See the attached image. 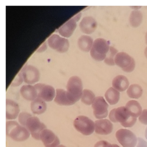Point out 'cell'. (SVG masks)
Instances as JSON below:
<instances>
[{
	"instance_id": "obj_19",
	"label": "cell",
	"mask_w": 147,
	"mask_h": 147,
	"mask_svg": "<svg viewBox=\"0 0 147 147\" xmlns=\"http://www.w3.org/2000/svg\"><path fill=\"white\" fill-rule=\"evenodd\" d=\"M54 101L56 103L60 105L69 106L74 104L68 97L66 90L63 89H56Z\"/></svg>"
},
{
	"instance_id": "obj_23",
	"label": "cell",
	"mask_w": 147,
	"mask_h": 147,
	"mask_svg": "<svg viewBox=\"0 0 147 147\" xmlns=\"http://www.w3.org/2000/svg\"><path fill=\"white\" fill-rule=\"evenodd\" d=\"M125 107L129 114L134 117L139 116L142 112L141 105L136 100H130L127 102Z\"/></svg>"
},
{
	"instance_id": "obj_32",
	"label": "cell",
	"mask_w": 147,
	"mask_h": 147,
	"mask_svg": "<svg viewBox=\"0 0 147 147\" xmlns=\"http://www.w3.org/2000/svg\"><path fill=\"white\" fill-rule=\"evenodd\" d=\"M94 147H113V145L107 141H100L96 143Z\"/></svg>"
},
{
	"instance_id": "obj_24",
	"label": "cell",
	"mask_w": 147,
	"mask_h": 147,
	"mask_svg": "<svg viewBox=\"0 0 147 147\" xmlns=\"http://www.w3.org/2000/svg\"><path fill=\"white\" fill-rule=\"evenodd\" d=\"M105 97L109 103L113 105L117 104L119 101L120 93L113 87H110L106 92Z\"/></svg>"
},
{
	"instance_id": "obj_1",
	"label": "cell",
	"mask_w": 147,
	"mask_h": 147,
	"mask_svg": "<svg viewBox=\"0 0 147 147\" xmlns=\"http://www.w3.org/2000/svg\"><path fill=\"white\" fill-rule=\"evenodd\" d=\"M109 117L112 122H119L125 128L132 127L137 121L136 118L132 116L125 106H121L111 110L109 113Z\"/></svg>"
},
{
	"instance_id": "obj_31",
	"label": "cell",
	"mask_w": 147,
	"mask_h": 147,
	"mask_svg": "<svg viewBox=\"0 0 147 147\" xmlns=\"http://www.w3.org/2000/svg\"><path fill=\"white\" fill-rule=\"evenodd\" d=\"M139 121L143 124L147 125V109L143 110L139 116Z\"/></svg>"
},
{
	"instance_id": "obj_34",
	"label": "cell",
	"mask_w": 147,
	"mask_h": 147,
	"mask_svg": "<svg viewBox=\"0 0 147 147\" xmlns=\"http://www.w3.org/2000/svg\"><path fill=\"white\" fill-rule=\"evenodd\" d=\"M144 54H145V56L147 59V47H146L145 50H144Z\"/></svg>"
},
{
	"instance_id": "obj_22",
	"label": "cell",
	"mask_w": 147,
	"mask_h": 147,
	"mask_svg": "<svg viewBox=\"0 0 147 147\" xmlns=\"http://www.w3.org/2000/svg\"><path fill=\"white\" fill-rule=\"evenodd\" d=\"M31 110L34 114L40 115L47 110V104L44 100L37 98L31 103Z\"/></svg>"
},
{
	"instance_id": "obj_13",
	"label": "cell",
	"mask_w": 147,
	"mask_h": 147,
	"mask_svg": "<svg viewBox=\"0 0 147 147\" xmlns=\"http://www.w3.org/2000/svg\"><path fill=\"white\" fill-rule=\"evenodd\" d=\"M81 12L69 20L58 29V33L63 37L69 38L74 32L77 27V22L81 17Z\"/></svg>"
},
{
	"instance_id": "obj_4",
	"label": "cell",
	"mask_w": 147,
	"mask_h": 147,
	"mask_svg": "<svg viewBox=\"0 0 147 147\" xmlns=\"http://www.w3.org/2000/svg\"><path fill=\"white\" fill-rule=\"evenodd\" d=\"M108 42L102 38H98L94 41L90 51L91 57L95 60L102 61L105 60L110 49Z\"/></svg>"
},
{
	"instance_id": "obj_27",
	"label": "cell",
	"mask_w": 147,
	"mask_h": 147,
	"mask_svg": "<svg viewBox=\"0 0 147 147\" xmlns=\"http://www.w3.org/2000/svg\"><path fill=\"white\" fill-rule=\"evenodd\" d=\"M95 98V95L92 91L85 89L83 91L81 100L83 103L89 105L92 104Z\"/></svg>"
},
{
	"instance_id": "obj_17",
	"label": "cell",
	"mask_w": 147,
	"mask_h": 147,
	"mask_svg": "<svg viewBox=\"0 0 147 147\" xmlns=\"http://www.w3.org/2000/svg\"><path fill=\"white\" fill-rule=\"evenodd\" d=\"M6 119L13 120L16 119L19 116L20 109L18 103L11 99H7Z\"/></svg>"
},
{
	"instance_id": "obj_12",
	"label": "cell",
	"mask_w": 147,
	"mask_h": 147,
	"mask_svg": "<svg viewBox=\"0 0 147 147\" xmlns=\"http://www.w3.org/2000/svg\"><path fill=\"white\" fill-rule=\"evenodd\" d=\"M108 105L102 97H95L92 104L94 116L98 119L105 118L108 115Z\"/></svg>"
},
{
	"instance_id": "obj_15",
	"label": "cell",
	"mask_w": 147,
	"mask_h": 147,
	"mask_svg": "<svg viewBox=\"0 0 147 147\" xmlns=\"http://www.w3.org/2000/svg\"><path fill=\"white\" fill-rule=\"evenodd\" d=\"M98 24L96 20L92 16L83 17L80 23V28L83 33L91 34L97 29Z\"/></svg>"
},
{
	"instance_id": "obj_8",
	"label": "cell",
	"mask_w": 147,
	"mask_h": 147,
	"mask_svg": "<svg viewBox=\"0 0 147 147\" xmlns=\"http://www.w3.org/2000/svg\"><path fill=\"white\" fill-rule=\"evenodd\" d=\"M115 63L123 71L131 72L135 69L136 63L133 58L125 52L118 53L115 58Z\"/></svg>"
},
{
	"instance_id": "obj_29",
	"label": "cell",
	"mask_w": 147,
	"mask_h": 147,
	"mask_svg": "<svg viewBox=\"0 0 147 147\" xmlns=\"http://www.w3.org/2000/svg\"><path fill=\"white\" fill-rule=\"evenodd\" d=\"M31 115L30 113L26 112H22L19 114L18 117V120L19 122L21 124V125L24 126L26 120L30 117L31 116Z\"/></svg>"
},
{
	"instance_id": "obj_14",
	"label": "cell",
	"mask_w": 147,
	"mask_h": 147,
	"mask_svg": "<svg viewBox=\"0 0 147 147\" xmlns=\"http://www.w3.org/2000/svg\"><path fill=\"white\" fill-rule=\"evenodd\" d=\"M40 140L45 147H56L60 145V141L58 137L49 129H45L41 132Z\"/></svg>"
},
{
	"instance_id": "obj_16",
	"label": "cell",
	"mask_w": 147,
	"mask_h": 147,
	"mask_svg": "<svg viewBox=\"0 0 147 147\" xmlns=\"http://www.w3.org/2000/svg\"><path fill=\"white\" fill-rule=\"evenodd\" d=\"M113 129L112 123L108 119H100L94 122V130L99 135H109L111 133Z\"/></svg>"
},
{
	"instance_id": "obj_6",
	"label": "cell",
	"mask_w": 147,
	"mask_h": 147,
	"mask_svg": "<svg viewBox=\"0 0 147 147\" xmlns=\"http://www.w3.org/2000/svg\"><path fill=\"white\" fill-rule=\"evenodd\" d=\"M24 127L28 130L34 139L37 140H40L41 132L46 129L45 125L37 117L32 116L26 120Z\"/></svg>"
},
{
	"instance_id": "obj_33",
	"label": "cell",
	"mask_w": 147,
	"mask_h": 147,
	"mask_svg": "<svg viewBox=\"0 0 147 147\" xmlns=\"http://www.w3.org/2000/svg\"><path fill=\"white\" fill-rule=\"evenodd\" d=\"M47 46L46 42H44L43 44V45L40 47L37 50V52H45V50L47 49Z\"/></svg>"
},
{
	"instance_id": "obj_25",
	"label": "cell",
	"mask_w": 147,
	"mask_h": 147,
	"mask_svg": "<svg viewBox=\"0 0 147 147\" xmlns=\"http://www.w3.org/2000/svg\"><path fill=\"white\" fill-rule=\"evenodd\" d=\"M142 19V14L141 11L138 10H133L130 15V23L133 27H138L141 25Z\"/></svg>"
},
{
	"instance_id": "obj_28",
	"label": "cell",
	"mask_w": 147,
	"mask_h": 147,
	"mask_svg": "<svg viewBox=\"0 0 147 147\" xmlns=\"http://www.w3.org/2000/svg\"><path fill=\"white\" fill-rule=\"evenodd\" d=\"M118 53V50L113 47L110 46L104 61L107 65L110 66L115 65V58Z\"/></svg>"
},
{
	"instance_id": "obj_10",
	"label": "cell",
	"mask_w": 147,
	"mask_h": 147,
	"mask_svg": "<svg viewBox=\"0 0 147 147\" xmlns=\"http://www.w3.org/2000/svg\"><path fill=\"white\" fill-rule=\"evenodd\" d=\"M34 86L37 93V97L45 102H51L55 97V90L52 86L42 83H38Z\"/></svg>"
},
{
	"instance_id": "obj_21",
	"label": "cell",
	"mask_w": 147,
	"mask_h": 147,
	"mask_svg": "<svg viewBox=\"0 0 147 147\" xmlns=\"http://www.w3.org/2000/svg\"><path fill=\"white\" fill-rule=\"evenodd\" d=\"M92 38L88 35H81L78 40V46L79 48L83 52H88L91 51L93 44Z\"/></svg>"
},
{
	"instance_id": "obj_7",
	"label": "cell",
	"mask_w": 147,
	"mask_h": 147,
	"mask_svg": "<svg viewBox=\"0 0 147 147\" xmlns=\"http://www.w3.org/2000/svg\"><path fill=\"white\" fill-rule=\"evenodd\" d=\"M116 137L119 142L123 147H135L137 143L136 135L126 129H120L117 131Z\"/></svg>"
},
{
	"instance_id": "obj_37",
	"label": "cell",
	"mask_w": 147,
	"mask_h": 147,
	"mask_svg": "<svg viewBox=\"0 0 147 147\" xmlns=\"http://www.w3.org/2000/svg\"><path fill=\"white\" fill-rule=\"evenodd\" d=\"M56 147H66L65 146L63 145H59L58 146H57Z\"/></svg>"
},
{
	"instance_id": "obj_3",
	"label": "cell",
	"mask_w": 147,
	"mask_h": 147,
	"mask_svg": "<svg viewBox=\"0 0 147 147\" xmlns=\"http://www.w3.org/2000/svg\"><path fill=\"white\" fill-rule=\"evenodd\" d=\"M6 135L13 140L18 142H23L30 137V132L22 125H20L16 121L6 122Z\"/></svg>"
},
{
	"instance_id": "obj_26",
	"label": "cell",
	"mask_w": 147,
	"mask_h": 147,
	"mask_svg": "<svg viewBox=\"0 0 147 147\" xmlns=\"http://www.w3.org/2000/svg\"><path fill=\"white\" fill-rule=\"evenodd\" d=\"M143 90L138 84H134L130 86L127 91V94L130 98L138 99L142 96Z\"/></svg>"
},
{
	"instance_id": "obj_5",
	"label": "cell",
	"mask_w": 147,
	"mask_h": 147,
	"mask_svg": "<svg viewBox=\"0 0 147 147\" xmlns=\"http://www.w3.org/2000/svg\"><path fill=\"white\" fill-rule=\"evenodd\" d=\"M74 128L84 135H89L94 131V123L92 120L84 116L77 117L74 122Z\"/></svg>"
},
{
	"instance_id": "obj_35",
	"label": "cell",
	"mask_w": 147,
	"mask_h": 147,
	"mask_svg": "<svg viewBox=\"0 0 147 147\" xmlns=\"http://www.w3.org/2000/svg\"><path fill=\"white\" fill-rule=\"evenodd\" d=\"M145 41H146V43L147 45V32L146 33V35H145Z\"/></svg>"
},
{
	"instance_id": "obj_2",
	"label": "cell",
	"mask_w": 147,
	"mask_h": 147,
	"mask_svg": "<svg viewBox=\"0 0 147 147\" xmlns=\"http://www.w3.org/2000/svg\"><path fill=\"white\" fill-rule=\"evenodd\" d=\"M67 96L69 100L75 103L81 99L83 92V84L80 77L73 76L70 77L66 86Z\"/></svg>"
},
{
	"instance_id": "obj_20",
	"label": "cell",
	"mask_w": 147,
	"mask_h": 147,
	"mask_svg": "<svg viewBox=\"0 0 147 147\" xmlns=\"http://www.w3.org/2000/svg\"><path fill=\"white\" fill-rule=\"evenodd\" d=\"M112 86L113 88L118 91H124L129 87V80L123 75H118L113 80Z\"/></svg>"
},
{
	"instance_id": "obj_9",
	"label": "cell",
	"mask_w": 147,
	"mask_h": 147,
	"mask_svg": "<svg viewBox=\"0 0 147 147\" xmlns=\"http://www.w3.org/2000/svg\"><path fill=\"white\" fill-rule=\"evenodd\" d=\"M49 46L60 53L67 52L69 48L68 40L57 34H53L48 40Z\"/></svg>"
},
{
	"instance_id": "obj_30",
	"label": "cell",
	"mask_w": 147,
	"mask_h": 147,
	"mask_svg": "<svg viewBox=\"0 0 147 147\" xmlns=\"http://www.w3.org/2000/svg\"><path fill=\"white\" fill-rule=\"evenodd\" d=\"M23 81H24V79H23L22 74H21V72H20L16 76V78H15L14 80L11 84V86L13 87L19 86L23 83Z\"/></svg>"
},
{
	"instance_id": "obj_11",
	"label": "cell",
	"mask_w": 147,
	"mask_h": 147,
	"mask_svg": "<svg viewBox=\"0 0 147 147\" xmlns=\"http://www.w3.org/2000/svg\"><path fill=\"white\" fill-rule=\"evenodd\" d=\"M25 83L33 84L39 81L40 73L38 69L32 65H26L21 71Z\"/></svg>"
},
{
	"instance_id": "obj_18",
	"label": "cell",
	"mask_w": 147,
	"mask_h": 147,
	"mask_svg": "<svg viewBox=\"0 0 147 147\" xmlns=\"http://www.w3.org/2000/svg\"><path fill=\"white\" fill-rule=\"evenodd\" d=\"M20 94L24 98L28 101H32L37 98V93L34 86L27 84L20 88Z\"/></svg>"
},
{
	"instance_id": "obj_36",
	"label": "cell",
	"mask_w": 147,
	"mask_h": 147,
	"mask_svg": "<svg viewBox=\"0 0 147 147\" xmlns=\"http://www.w3.org/2000/svg\"><path fill=\"white\" fill-rule=\"evenodd\" d=\"M113 147H120L118 145H117V144H112Z\"/></svg>"
}]
</instances>
